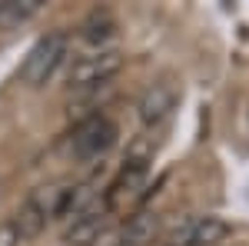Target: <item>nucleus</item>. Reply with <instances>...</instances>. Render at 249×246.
Instances as JSON below:
<instances>
[{"instance_id": "2", "label": "nucleus", "mask_w": 249, "mask_h": 246, "mask_svg": "<svg viewBox=\"0 0 249 246\" xmlns=\"http://www.w3.org/2000/svg\"><path fill=\"white\" fill-rule=\"evenodd\" d=\"M67 57V34H47L34 43V50L27 54L20 67V80L30 87H43L50 76L57 74V67Z\"/></svg>"}, {"instance_id": "9", "label": "nucleus", "mask_w": 249, "mask_h": 246, "mask_svg": "<svg viewBox=\"0 0 249 246\" xmlns=\"http://www.w3.org/2000/svg\"><path fill=\"white\" fill-rule=\"evenodd\" d=\"M113 30H116L113 14H110V10H93V14L87 17V23H83V40L103 50V43L113 37Z\"/></svg>"}, {"instance_id": "11", "label": "nucleus", "mask_w": 249, "mask_h": 246, "mask_svg": "<svg viewBox=\"0 0 249 246\" xmlns=\"http://www.w3.org/2000/svg\"><path fill=\"white\" fill-rule=\"evenodd\" d=\"M20 243H23V240H20L14 220H10V223H0V246H20Z\"/></svg>"}, {"instance_id": "3", "label": "nucleus", "mask_w": 249, "mask_h": 246, "mask_svg": "<svg viewBox=\"0 0 249 246\" xmlns=\"http://www.w3.org/2000/svg\"><path fill=\"white\" fill-rule=\"evenodd\" d=\"M113 143H116V123L103 114L80 120L73 136H70V147H73V153H77L80 160H96V156H103V153L110 150Z\"/></svg>"}, {"instance_id": "5", "label": "nucleus", "mask_w": 249, "mask_h": 246, "mask_svg": "<svg viewBox=\"0 0 249 246\" xmlns=\"http://www.w3.org/2000/svg\"><path fill=\"white\" fill-rule=\"evenodd\" d=\"M107 216H110V203H107V196H103V200H96L93 207H87L83 213H77V216L70 220V227L63 233V243L67 246L100 243V236H103V229H107Z\"/></svg>"}, {"instance_id": "12", "label": "nucleus", "mask_w": 249, "mask_h": 246, "mask_svg": "<svg viewBox=\"0 0 249 246\" xmlns=\"http://www.w3.org/2000/svg\"><path fill=\"white\" fill-rule=\"evenodd\" d=\"M0 10H3V0H0Z\"/></svg>"}, {"instance_id": "8", "label": "nucleus", "mask_w": 249, "mask_h": 246, "mask_svg": "<svg viewBox=\"0 0 249 246\" xmlns=\"http://www.w3.org/2000/svg\"><path fill=\"white\" fill-rule=\"evenodd\" d=\"M156 233H160V213L150 207H140L126 220V227L120 233V243L116 246H150L156 240Z\"/></svg>"}, {"instance_id": "4", "label": "nucleus", "mask_w": 249, "mask_h": 246, "mask_svg": "<svg viewBox=\"0 0 249 246\" xmlns=\"http://www.w3.org/2000/svg\"><path fill=\"white\" fill-rule=\"evenodd\" d=\"M150 160H153V156H150L146 147H133V153L126 156L120 176L113 180V187L107 189V203H110V209L120 207L123 200H136V196H140V189L146 187V176H150Z\"/></svg>"}, {"instance_id": "7", "label": "nucleus", "mask_w": 249, "mask_h": 246, "mask_svg": "<svg viewBox=\"0 0 249 246\" xmlns=\"http://www.w3.org/2000/svg\"><path fill=\"white\" fill-rule=\"evenodd\" d=\"M176 100H179V94H176V87L173 83H166V80H160V83H153L146 94L140 96V120H143V127H160L166 116L176 110Z\"/></svg>"}, {"instance_id": "10", "label": "nucleus", "mask_w": 249, "mask_h": 246, "mask_svg": "<svg viewBox=\"0 0 249 246\" xmlns=\"http://www.w3.org/2000/svg\"><path fill=\"white\" fill-rule=\"evenodd\" d=\"M37 10H40V0H3L0 23H20V20L34 17Z\"/></svg>"}, {"instance_id": "6", "label": "nucleus", "mask_w": 249, "mask_h": 246, "mask_svg": "<svg viewBox=\"0 0 249 246\" xmlns=\"http://www.w3.org/2000/svg\"><path fill=\"white\" fill-rule=\"evenodd\" d=\"M230 236V223L219 220V216H196L186 220L183 229L173 236L170 246H216Z\"/></svg>"}, {"instance_id": "1", "label": "nucleus", "mask_w": 249, "mask_h": 246, "mask_svg": "<svg viewBox=\"0 0 249 246\" xmlns=\"http://www.w3.org/2000/svg\"><path fill=\"white\" fill-rule=\"evenodd\" d=\"M123 70V54L120 50H96L90 57H80L73 67H70V87L77 94H87V90H100V87H110V80Z\"/></svg>"}]
</instances>
